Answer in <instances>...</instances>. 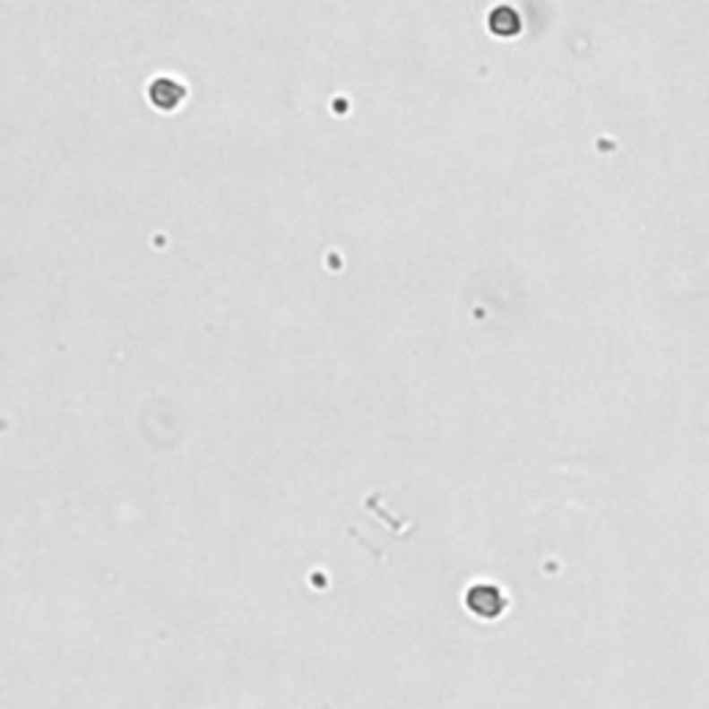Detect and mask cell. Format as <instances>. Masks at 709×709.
<instances>
[{
    "instance_id": "obj_1",
    "label": "cell",
    "mask_w": 709,
    "mask_h": 709,
    "mask_svg": "<svg viewBox=\"0 0 709 709\" xmlns=\"http://www.w3.org/2000/svg\"><path fill=\"white\" fill-rule=\"evenodd\" d=\"M186 86L183 83H177L175 78H169V75H161V78H156L150 83V89H147V98H150V103L156 106L159 111H175L183 100H186Z\"/></svg>"
}]
</instances>
